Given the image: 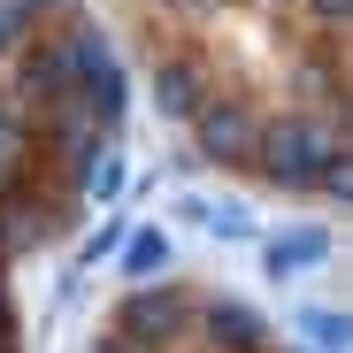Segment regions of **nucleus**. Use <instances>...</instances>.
<instances>
[{
	"label": "nucleus",
	"instance_id": "20e7f679",
	"mask_svg": "<svg viewBox=\"0 0 353 353\" xmlns=\"http://www.w3.org/2000/svg\"><path fill=\"white\" fill-rule=\"evenodd\" d=\"M185 323H192V292H185V284H169V276L131 284L123 300H115V330L139 338V345H169Z\"/></svg>",
	"mask_w": 353,
	"mask_h": 353
},
{
	"label": "nucleus",
	"instance_id": "4468645a",
	"mask_svg": "<svg viewBox=\"0 0 353 353\" xmlns=\"http://www.w3.org/2000/svg\"><path fill=\"white\" fill-rule=\"evenodd\" d=\"M292 330H307V345H323V353L345 345V315H338V307H300V315H292Z\"/></svg>",
	"mask_w": 353,
	"mask_h": 353
},
{
	"label": "nucleus",
	"instance_id": "f8f14e48",
	"mask_svg": "<svg viewBox=\"0 0 353 353\" xmlns=\"http://www.w3.org/2000/svg\"><path fill=\"white\" fill-rule=\"evenodd\" d=\"M185 215L215 239H254V208L246 200H185Z\"/></svg>",
	"mask_w": 353,
	"mask_h": 353
},
{
	"label": "nucleus",
	"instance_id": "412c9836",
	"mask_svg": "<svg viewBox=\"0 0 353 353\" xmlns=\"http://www.w3.org/2000/svg\"><path fill=\"white\" fill-rule=\"evenodd\" d=\"M0 353H16V338H0Z\"/></svg>",
	"mask_w": 353,
	"mask_h": 353
},
{
	"label": "nucleus",
	"instance_id": "f3484780",
	"mask_svg": "<svg viewBox=\"0 0 353 353\" xmlns=\"http://www.w3.org/2000/svg\"><path fill=\"white\" fill-rule=\"evenodd\" d=\"M307 8H315V23H323V31H338V23H345V8H353V0H307Z\"/></svg>",
	"mask_w": 353,
	"mask_h": 353
},
{
	"label": "nucleus",
	"instance_id": "6e6552de",
	"mask_svg": "<svg viewBox=\"0 0 353 353\" xmlns=\"http://www.w3.org/2000/svg\"><path fill=\"white\" fill-rule=\"evenodd\" d=\"M16 100L23 108L70 100V39H23L16 46Z\"/></svg>",
	"mask_w": 353,
	"mask_h": 353
},
{
	"label": "nucleus",
	"instance_id": "1a4fd4ad",
	"mask_svg": "<svg viewBox=\"0 0 353 353\" xmlns=\"http://www.w3.org/2000/svg\"><path fill=\"white\" fill-rule=\"evenodd\" d=\"M330 261V230L323 223H284V230H269L261 239V269L284 284V276H307V269H323Z\"/></svg>",
	"mask_w": 353,
	"mask_h": 353
},
{
	"label": "nucleus",
	"instance_id": "2eb2a0df",
	"mask_svg": "<svg viewBox=\"0 0 353 353\" xmlns=\"http://www.w3.org/2000/svg\"><path fill=\"white\" fill-rule=\"evenodd\" d=\"M39 8H46V0H0V31H8V39H16V31H31V16H39Z\"/></svg>",
	"mask_w": 353,
	"mask_h": 353
},
{
	"label": "nucleus",
	"instance_id": "9b49d317",
	"mask_svg": "<svg viewBox=\"0 0 353 353\" xmlns=\"http://www.w3.org/2000/svg\"><path fill=\"white\" fill-rule=\"evenodd\" d=\"M115 269H123L131 284H154L176 269V246H169V230H123V246H115Z\"/></svg>",
	"mask_w": 353,
	"mask_h": 353
},
{
	"label": "nucleus",
	"instance_id": "423d86ee",
	"mask_svg": "<svg viewBox=\"0 0 353 353\" xmlns=\"http://www.w3.org/2000/svg\"><path fill=\"white\" fill-rule=\"evenodd\" d=\"M185 330H200L208 353H276L269 323H261L246 300H192V323H185Z\"/></svg>",
	"mask_w": 353,
	"mask_h": 353
},
{
	"label": "nucleus",
	"instance_id": "39448f33",
	"mask_svg": "<svg viewBox=\"0 0 353 353\" xmlns=\"http://www.w3.org/2000/svg\"><path fill=\"white\" fill-rule=\"evenodd\" d=\"M254 139H261V115L246 108V100H200V115H192V146H200V161L208 169H239L246 154H254Z\"/></svg>",
	"mask_w": 353,
	"mask_h": 353
},
{
	"label": "nucleus",
	"instance_id": "4be33fe9",
	"mask_svg": "<svg viewBox=\"0 0 353 353\" xmlns=\"http://www.w3.org/2000/svg\"><path fill=\"white\" fill-rule=\"evenodd\" d=\"M0 54H8V31H0Z\"/></svg>",
	"mask_w": 353,
	"mask_h": 353
},
{
	"label": "nucleus",
	"instance_id": "9d476101",
	"mask_svg": "<svg viewBox=\"0 0 353 353\" xmlns=\"http://www.w3.org/2000/svg\"><path fill=\"white\" fill-rule=\"evenodd\" d=\"M31 115H23V100H0V200H8L16 185H23V169H31Z\"/></svg>",
	"mask_w": 353,
	"mask_h": 353
},
{
	"label": "nucleus",
	"instance_id": "f257e3e1",
	"mask_svg": "<svg viewBox=\"0 0 353 353\" xmlns=\"http://www.w3.org/2000/svg\"><path fill=\"white\" fill-rule=\"evenodd\" d=\"M261 185L276 192H353V169H345V146H338V123L330 115H284V123H261L254 154Z\"/></svg>",
	"mask_w": 353,
	"mask_h": 353
},
{
	"label": "nucleus",
	"instance_id": "0eeeda50",
	"mask_svg": "<svg viewBox=\"0 0 353 353\" xmlns=\"http://www.w3.org/2000/svg\"><path fill=\"white\" fill-rule=\"evenodd\" d=\"M146 85H154V115H161V123H192V115H200V100L215 92V85H208V62H200L192 46L161 54Z\"/></svg>",
	"mask_w": 353,
	"mask_h": 353
},
{
	"label": "nucleus",
	"instance_id": "aec40b11",
	"mask_svg": "<svg viewBox=\"0 0 353 353\" xmlns=\"http://www.w3.org/2000/svg\"><path fill=\"white\" fill-rule=\"evenodd\" d=\"M161 8H185V16H192V8H208V0H161Z\"/></svg>",
	"mask_w": 353,
	"mask_h": 353
},
{
	"label": "nucleus",
	"instance_id": "7ed1b4c3",
	"mask_svg": "<svg viewBox=\"0 0 353 353\" xmlns=\"http://www.w3.org/2000/svg\"><path fill=\"white\" fill-rule=\"evenodd\" d=\"M46 115V146H54V169H62V185L77 192L85 185V169L115 146V131L100 123V115L92 108H77V100H54V108H39Z\"/></svg>",
	"mask_w": 353,
	"mask_h": 353
},
{
	"label": "nucleus",
	"instance_id": "5701e85b",
	"mask_svg": "<svg viewBox=\"0 0 353 353\" xmlns=\"http://www.w3.org/2000/svg\"><path fill=\"white\" fill-rule=\"evenodd\" d=\"M261 8H276V0H261Z\"/></svg>",
	"mask_w": 353,
	"mask_h": 353
},
{
	"label": "nucleus",
	"instance_id": "f03ea898",
	"mask_svg": "<svg viewBox=\"0 0 353 353\" xmlns=\"http://www.w3.org/2000/svg\"><path fill=\"white\" fill-rule=\"evenodd\" d=\"M70 100H77V108H92L108 131L123 123V62H115V46H108L92 23H77V31H70Z\"/></svg>",
	"mask_w": 353,
	"mask_h": 353
},
{
	"label": "nucleus",
	"instance_id": "ddd939ff",
	"mask_svg": "<svg viewBox=\"0 0 353 353\" xmlns=\"http://www.w3.org/2000/svg\"><path fill=\"white\" fill-rule=\"evenodd\" d=\"M123 185H131V169H123V154L108 146V154H100V161L85 169V185H77V200H85V208H115V200H123Z\"/></svg>",
	"mask_w": 353,
	"mask_h": 353
},
{
	"label": "nucleus",
	"instance_id": "b1692460",
	"mask_svg": "<svg viewBox=\"0 0 353 353\" xmlns=\"http://www.w3.org/2000/svg\"><path fill=\"white\" fill-rule=\"evenodd\" d=\"M284 353H300V345H284Z\"/></svg>",
	"mask_w": 353,
	"mask_h": 353
},
{
	"label": "nucleus",
	"instance_id": "6ab92c4d",
	"mask_svg": "<svg viewBox=\"0 0 353 353\" xmlns=\"http://www.w3.org/2000/svg\"><path fill=\"white\" fill-rule=\"evenodd\" d=\"M92 353H146V345H139V338H123V330H115V338H100Z\"/></svg>",
	"mask_w": 353,
	"mask_h": 353
},
{
	"label": "nucleus",
	"instance_id": "a211bd4d",
	"mask_svg": "<svg viewBox=\"0 0 353 353\" xmlns=\"http://www.w3.org/2000/svg\"><path fill=\"white\" fill-rule=\"evenodd\" d=\"M0 338H16V300H8V276H0Z\"/></svg>",
	"mask_w": 353,
	"mask_h": 353
},
{
	"label": "nucleus",
	"instance_id": "dca6fc26",
	"mask_svg": "<svg viewBox=\"0 0 353 353\" xmlns=\"http://www.w3.org/2000/svg\"><path fill=\"white\" fill-rule=\"evenodd\" d=\"M115 246H123V223H100L92 239H85V254H77V261H108Z\"/></svg>",
	"mask_w": 353,
	"mask_h": 353
}]
</instances>
